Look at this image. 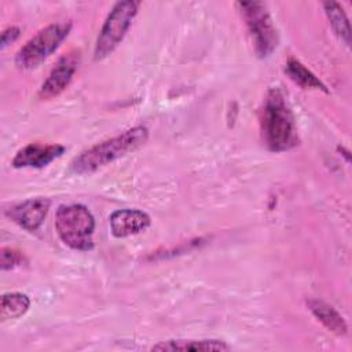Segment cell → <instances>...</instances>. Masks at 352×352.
<instances>
[{
    "label": "cell",
    "instance_id": "cell-2",
    "mask_svg": "<svg viewBox=\"0 0 352 352\" xmlns=\"http://www.w3.org/2000/svg\"><path fill=\"white\" fill-rule=\"evenodd\" d=\"M148 131L143 125L133 126L111 139L94 144L81 151L70 164L72 172L77 175H89L110 162L135 151L146 143Z\"/></svg>",
    "mask_w": 352,
    "mask_h": 352
},
{
    "label": "cell",
    "instance_id": "cell-15",
    "mask_svg": "<svg viewBox=\"0 0 352 352\" xmlns=\"http://www.w3.org/2000/svg\"><path fill=\"white\" fill-rule=\"evenodd\" d=\"M323 7H324V12H326L334 32L345 41V44L349 45V43H351L349 21H348L344 10L341 8V6L336 1H327V3H323Z\"/></svg>",
    "mask_w": 352,
    "mask_h": 352
},
{
    "label": "cell",
    "instance_id": "cell-16",
    "mask_svg": "<svg viewBox=\"0 0 352 352\" xmlns=\"http://www.w3.org/2000/svg\"><path fill=\"white\" fill-rule=\"evenodd\" d=\"M25 261L22 252L14 248H3L0 252V267L3 271L19 267Z\"/></svg>",
    "mask_w": 352,
    "mask_h": 352
},
{
    "label": "cell",
    "instance_id": "cell-5",
    "mask_svg": "<svg viewBox=\"0 0 352 352\" xmlns=\"http://www.w3.org/2000/svg\"><path fill=\"white\" fill-rule=\"evenodd\" d=\"M139 6L140 3L135 0L118 1L113 6L96 40L94 52L95 60L104 59L118 47L136 16Z\"/></svg>",
    "mask_w": 352,
    "mask_h": 352
},
{
    "label": "cell",
    "instance_id": "cell-10",
    "mask_svg": "<svg viewBox=\"0 0 352 352\" xmlns=\"http://www.w3.org/2000/svg\"><path fill=\"white\" fill-rule=\"evenodd\" d=\"M150 216L139 209H120L110 216V230L116 238L142 232L150 226Z\"/></svg>",
    "mask_w": 352,
    "mask_h": 352
},
{
    "label": "cell",
    "instance_id": "cell-17",
    "mask_svg": "<svg viewBox=\"0 0 352 352\" xmlns=\"http://www.w3.org/2000/svg\"><path fill=\"white\" fill-rule=\"evenodd\" d=\"M19 28L16 26H10L1 32V48H6L11 43H14L19 37Z\"/></svg>",
    "mask_w": 352,
    "mask_h": 352
},
{
    "label": "cell",
    "instance_id": "cell-1",
    "mask_svg": "<svg viewBox=\"0 0 352 352\" xmlns=\"http://www.w3.org/2000/svg\"><path fill=\"white\" fill-rule=\"evenodd\" d=\"M261 138L270 151L282 153L298 144L297 126L283 94L271 88L264 99L260 117Z\"/></svg>",
    "mask_w": 352,
    "mask_h": 352
},
{
    "label": "cell",
    "instance_id": "cell-4",
    "mask_svg": "<svg viewBox=\"0 0 352 352\" xmlns=\"http://www.w3.org/2000/svg\"><path fill=\"white\" fill-rule=\"evenodd\" d=\"M70 29V22H56L43 28L19 48L15 55V65L23 70L37 67L56 51L60 43L67 37Z\"/></svg>",
    "mask_w": 352,
    "mask_h": 352
},
{
    "label": "cell",
    "instance_id": "cell-7",
    "mask_svg": "<svg viewBox=\"0 0 352 352\" xmlns=\"http://www.w3.org/2000/svg\"><path fill=\"white\" fill-rule=\"evenodd\" d=\"M80 63V52L70 51L62 55L55 63L54 69L43 82L37 96L41 100H48L60 95L70 84Z\"/></svg>",
    "mask_w": 352,
    "mask_h": 352
},
{
    "label": "cell",
    "instance_id": "cell-8",
    "mask_svg": "<svg viewBox=\"0 0 352 352\" xmlns=\"http://www.w3.org/2000/svg\"><path fill=\"white\" fill-rule=\"evenodd\" d=\"M50 206L48 198H30L8 208L6 216L23 230L33 232L43 224Z\"/></svg>",
    "mask_w": 352,
    "mask_h": 352
},
{
    "label": "cell",
    "instance_id": "cell-9",
    "mask_svg": "<svg viewBox=\"0 0 352 352\" xmlns=\"http://www.w3.org/2000/svg\"><path fill=\"white\" fill-rule=\"evenodd\" d=\"M66 151L62 144L30 143L14 155L11 165L14 168H44Z\"/></svg>",
    "mask_w": 352,
    "mask_h": 352
},
{
    "label": "cell",
    "instance_id": "cell-6",
    "mask_svg": "<svg viewBox=\"0 0 352 352\" xmlns=\"http://www.w3.org/2000/svg\"><path fill=\"white\" fill-rule=\"evenodd\" d=\"M238 7L257 56H270L278 45V33L265 4L261 1H239Z\"/></svg>",
    "mask_w": 352,
    "mask_h": 352
},
{
    "label": "cell",
    "instance_id": "cell-13",
    "mask_svg": "<svg viewBox=\"0 0 352 352\" xmlns=\"http://www.w3.org/2000/svg\"><path fill=\"white\" fill-rule=\"evenodd\" d=\"M285 72L292 81H294L302 88H314V89H320L327 92L324 84L309 69H307L300 60L294 58H290L287 60L285 66Z\"/></svg>",
    "mask_w": 352,
    "mask_h": 352
},
{
    "label": "cell",
    "instance_id": "cell-14",
    "mask_svg": "<svg viewBox=\"0 0 352 352\" xmlns=\"http://www.w3.org/2000/svg\"><path fill=\"white\" fill-rule=\"evenodd\" d=\"M30 307V300L26 294L12 292L1 296L0 318L3 322L10 319H18L23 316Z\"/></svg>",
    "mask_w": 352,
    "mask_h": 352
},
{
    "label": "cell",
    "instance_id": "cell-12",
    "mask_svg": "<svg viewBox=\"0 0 352 352\" xmlns=\"http://www.w3.org/2000/svg\"><path fill=\"white\" fill-rule=\"evenodd\" d=\"M153 351H230L231 346L220 340H169L155 344Z\"/></svg>",
    "mask_w": 352,
    "mask_h": 352
},
{
    "label": "cell",
    "instance_id": "cell-11",
    "mask_svg": "<svg viewBox=\"0 0 352 352\" xmlns=\"http://www.w3.org/2000/svg\"><path fill=\"white\" fill-rule=\"evenodd\" d=\"M309 311L331 333L336 336H345L348 331V326L344 318L327 302L322 300H309L307 301Z\"/></svg>",
    "mask_w": 352,
    "mask_h": 352
},
{
    "label": "cell",
    "instance_id": "cell-3",
    "mask_svg": "<svg viewBox=\"0 0 352 352\" xmlns=\"http://www.w3.org/2000/svg\"><path fill=\"white\" fill-rule=\"evenodd\" d=\"M55 230L70 249L88 252L94 248L95 219L84 205H60L55 214Z\"/></svg>",
    "mask_w": 352,
    "mask_h": 352
}]
</instances>
